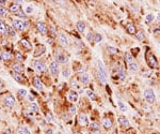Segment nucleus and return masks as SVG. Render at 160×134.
I'll use <instances>...</instances> for the list:
<instances>
[{"label": "nucleus", "instance_id": "1", "mask_svg": "<svg viewBox=\"0 0 160 134\" xmlns=\"http://www.w3.org/2000/svg\"><path fill=\"white\" fill-rule=\"evenodd\" d=\"M143 93H144L145 100H146L149 104L155 103V101H156V97H155V93H154V91H153L152 89H145Z\"/></svg>", "mask_w": 160, "mask_h": 134}, {"label": "nucleus", "instance_id": "2", "mask_svg": "<svg viewBox=\"0 0 160 134\" xmlns=\"http://www.w3.org/2000/svg\"><path fill=\"white\" fill-rule=\"evenodd\" d=\"M49 68H50V73L51 75L53 76V77H57L59 74V66H58V62L57 61H52V62L50 63V66H49Z\"/></svg>", "mask_w": 160, "mask_h": 134}, {"label": "nucleus", "instance_id": "3", "mask_svg": "<svg viewBox=\"0 0 160 134\" xmlns=\"http://www.w3.org/2000/svg\"><path fill=\"white\" fill-rule=\"evenodd\" d=\"M78 121L81 126H88L89 125V119L88 116L85 115L84 113H80L79 116H78Z\"/></svg>", "mask_w": 160, "mask_h": 134}, {"label": "nucleus", "instance_id": "4", "mask_svg": "<svg viewBox=\"0 0 160 134\" xmlns=\"http://www.w3.org/2000/svg\"><path fill=\"white\" fill-rule=\"evenodd\" d=\"M4 103H6V105L8 106V107H13L14 105H15L16 101H15V98H14L13 96H8L6 98V100H4Z\"/></svg>", "mask_w": 160, "mask_h": 134}, {"label": "nucleus", "instance_id": "5", "mask_svg": "<svg viewBox=\"0 0 160 134\" xmlns=\"http://www.w3.org/2000/svg\"><path fill=\"white\" fill-rule=\"evenodd\" d=\"M13 27H14V28H16V29H18V30H20V31H23V30L26 29L24 22L18 21V19H14V21H13Z\"/></svg>", "mask_w": 160, "mask_h": 134}, {"label": "nucleus", "instance_id": "6", "mask_svg": "<svg viewBox=\"0 0 160 134\" xmlns=\"http://www.w3.org/2000/svg\"><path fill=\"white\" fill-rule=\"evenodd\" d=\"M34 68H35V70L38 72H44L46 67H45V64H44V62H42L41 60H36L35 62H34Z\"/></svg>", "mask_w": 160, "mask_h": 134}, {"label": "nucleus", "instance_id": "7", "mask_svg": "<svg viewBox=\"0 0 160 134\" xmlns=\"http://www.w3.org/2000/svg\"><path fill=\"white\" fill-rule=\"evenodd\" d=\"M56 61L58 63H66L68 62V57L63 55V54H58L56 56Z\"/></svg>", "mask_w": 160, "mask_h": 134}, {"label": "nucleus", "instance_id": "8", "mask_svg": "<svg viewBox=\"0 0 160 134\" xmlns=\"http://www.w3.org/2000/svg\"><path fill=\"white\" fill-rule=\"evenodd\" d=\"M36 29H38V32H41L42 34L47 33V27H46V25L44 23H41V22L36 23Z\"/></svg>", "mask_w": 160, "mask_h": 134}, {"label": "nucleus", "instance_id": "9", "mask_svg": "<svg viewBox=\"0 0 160 134\" xmlns=\"http://www.w3.org/2000/svg\"><path fill=\"white\" fill-rule=\"evenodd\" d=\"M147 60H148V64L151 68H156L157 64H158L157 63V60H156V57L153 55V54H151V55L148 56V59H147Z\"/></svg>", "mask_w": 160, "mask_h": 134}, {"label": "nucleus", "instance_id": "10", "mask_svg": "<svg viewBox=\"0 0 160 134\" xmlns=\"http://www.w3.org/2000/svg\"><path fill=\"white\" fill-rule=\"evenodd\" d=\"M59 41L62 44L63 46H68V40L66 38V36L64 33H60L59 34Z\"/></svg>", "mask_w": 160, "mask_h": 134}, {"label": "nucleus", "instance_id": "11", "mask_svg": "<svg viewBox=\"0 0 160 134\" xmlns=\"http://www.w3.org/2000/svg\"><path fill=\"white\" fill-rule=\"evenodd\" d=\"M0 59L1 60H4V61H10L12 59V55L9 53V52H2L1 55H0Z\"/></svg>", "mask_w": 160, "mask_h": 134}, {"label": "nucleus", "instance_id": "12", "mask_svg": "<svg viewBox=\"0 0 160 134\" xmlns=\"http://www.w3.org/2000/svg\"><path fill=\"white\" fill-rule=\"evenodd\" d=\"M67 98L70 102H76V101L78 100V93L76 92V91H70V92L68 93Z\"/></svg>", "mask_w": 160, "mask_h": 134}, {"label": "nucleus", "instance_id": "13", "mask_svg": "<svg viewBox=\"0 0 160 134\" xmlns=\"http://www.w3.org/2000/svg\"><path fill=\"white\" fill-rule=\"evenodd\" d=\"M0 32L3 33V34H8L9 33V27L6 26V25L1 21V19H0Z\"/></svg>", "mask_w": 160, "mask_h": 134}, {"label": "nucleus", "instance_id": "14", "mask_svg": "<svg viewBox=\"0 0 160 134\" xmlns=\"http://www.w3.org/2000/svg\"><path fill=\"white\" fill-rule=\"evenodd\" d=\"M12 75H13V78L15 79L16 82H18V83H24L25 79H24V76L20 75V73H17V72H13L12 73Z\"/></svg>", "mask_w": 160, "mask_h": 134}, {"label": "nucleus", "instance_id": "15", "mask_svg": "<svg viewBox=\"0 0 160 134\" xmlns=\"http://www.w3.org/2000/svg\"><path fill=\"white\" fill-rule=\"evenodd\" d=\"M33 83H34V86H35V88L40 89V90H42V89L44 88L43 83H42V82L40 81V78H38V77H34V79H33Z\"/></svg>", "mask_w": 160, "mask_h": 134}, {"label": "nucleus", "instance_id": "16", "mask_svg": "<svg viewBox=\"0 0 160 134\" xmlns=\"http://www.w3.org/2000/svg\"><path fill=\"white\" fill-rule=\"evenodd\" d=\"M126 29H127V31H128L129 34H136V27H134V25H132L131 23L127 24Z\"/></svg>", "mask_w": 160, "mask_h": 134}, {"label": "nucleus", "instance_id": "17", "mask_svg": "<svg viewBox=\"0 0 160 134\" xmlns=\"http://www.w3.org/2000/svg\"><path fill=\"white\" fill-rule=\"evenodd\" d=\"M97 64H98V71H99L100 73L104 74L105 76H107V77H108V74H107V71H106V69H105V67H104V63H102L100 60H98Z\"/></svg>", "mask_w": 160, "mask_h": 134}, {"label": "nucleus", "instance_id": "18", "mask_svg": "<svg viewBox=\"0 0 160 134\" xmlns=\"http://www.w3.org/2000/svg\"><path fill=\"white\" fill-rule=\"evenodd\" d=\"M119 122L121 123V126L124 127V128H128V127H129V121H128L125 117H123V116H121L119 118Z\"/></svg>", "mask_w": 160, "mask_h": 134}, {"label": "nucleus", "instance_id": "19", "mask_svg": "<svg viewBox=\"0 0 160 134\" xmlns=\"http://www.w3.org/2000/svg\"><path fill=\"white\" fill-rule=\"evenodd\" d=\"M80 82L83 84V85H85V84H88L89 82H90V76H89L88 74H81L80 75Z\"/></svg>", "mask_w": 160, "mask_h": 134}, {"label": "nucleus", "instance_id": "20", "mask_svg": "<svg viewBox=\"0 0 160 134\" xmlns=\"http://www.w3.org/2000/svg\"><path fill=\"white\" fill-rule=\"evenodd\" d=\"M76 27H77V29H78L79 32H84V30H85V24L83 23V22H78L77 25H76Z\"/></svg>", "mask_w": 160, "mask_h": 134}, {"label": "nucleus", "instance_id": "21", "mask_svg": "<svg viewBox=\"0 0 160 134\" xmlns=\"http://www.w3.org/2000/svg\"><path fill=\"white\" fill-rule=\"evenodd\" d=\"M10 11L12 12V13H18L19 11H20V8H19V4H12L11 7H10Z\"/></svg>", "mask_w": 160, "mask_h": 134}, {"label": "nucleus", "instance_id": "22", "mask_svg": "<svg viewBox=\"0 0 160 134\" xmlns=\"http://www.w3.org/2000/svg\"><path fill=\"white\" fill-rule=\"evenodd\" d=\"M104 127L106 129H110L112 127V120L110 118H105L104 119Z\"/></svg>", "mask_w": 160, "mask_h": 134}, {"label": "nucleus", "instance_id": "23", "mask_svg": "<svg viewBox=\"0 0 160 134\" xmlns=\"http://www.w3.org/2000/svg\"><path fill=\"white\" fill-rule=\"evenodd\" d=\"M13 70H14V72H17V73H21L23 70H24V68H23V66H21V64L15 63L13 66Z\"/></svg>", "mask_w": 160, "mask_h": 134}, {"label": "nucleus", "instance_id": "24", "mask_svg": "<svg viewBox=\"0 0 160 134\" xmlns=\"http://www.w3.org/2000/svg\"><path fill=\"white\" fill-rule=\"evenodd\" d=\"M125 59H126V62L128 64H130L131 62H134V57H132V55L130 53H125Z\"/></svg>", "mask_w": 160, "mask_h": 134}, {"label": "nucleus", "instance_id": "25", "mask_svg": "<svg viewBox=\"0 0 160 134\" xmlns=\"http://www.w3.org/2000/svg\"><path fill=\"white\" fill-rule=\"evenodd\" d=\"M129 70L131 72H138L139 71V66L134 61V62H131L129 64Z\"/></svg>", "mask_w": 160, "mask_h": 134}, {"label": "nucleus", "instance_id": "26", "mask_svg": "<svg viewBox=\"0 0 160 134\" xmlns=\"http://www.w3.org/2000/svg\"><path fill=\"white\" fill-rule=\"evenodd\" d=\"M117 76L120 77L121 81H124L125 79V72L123 68H119V71H117Z\"/></svg>", "mask_w": 160, "mask_h": 134}, {"label": "nucleus", "instance_id": "27", "mask_svg": "<svg viewBox=\"0 0 160 134\" xmlns=\"http://www.w3.org/2000/svg\"><path fill=\"white\" fill-rule=\"evenodd\" d=\"M20 43H21V45H23L25 48H27V49H31V47H32V46H31V44L29 43V42L27 41L26 39H23V40H21V41H20Z\"/></svg>", "mask_w": 160, "mask_h": 134}, {"label": "nucleus", "instance_id": "28", "mask_svg": "<svg viewBox=\"0 0 160 134\" xmlns=\"http://www.w3.org/2000/svg\"><path fill=\"white\" fill-rule=\"evenodd\" d=\"M117 107H119V110H120L121 112H126V111H127L126 105H125V104L123 103L122 101H117Z\"/></svg>", "mask_w": 160, "mask_h": 134}, {"label": "nucleus", "instance_id": "29", "mask_svg": "<svg viewBox=\"0 0 160 134\" xmlns=\"http://www.w3.org/2000/svg\"><path fill=\"white\" fill-rule=\"evenodd\" d=\"M36 51L38 52H34V56H40L42 54L45 53V47H44V46H41V47H38Z\"/></svg>", "mask_w": 160, "mask_h": 134}, {"label": "nucleus", "instance_id": "30", "mask_svg": "<svg viewBox=\"0 0 160 134\" xmlns=\"http://www.w3.org/2000/svg\"><path fill=\"white\" fill-rule=\"evenodd\" d=\"M108 53L109 54H111V55H114V54H116L117 53V48H115V47H113V46H108Z\"/></svg>", "mask_w": 160, "mask_h": 134}, {"label": "nucleus", "instance_id": "31", "mask_svg": "<svg viewBox=\"0 0 160 134\" xmlns=\"http://www.w3.org/2000/svg\"><path fill=\"white\" fill-rule=\"evenodd\" d=\"M70 73H72V72H70V69H65V70L62 71V76L63 77H70Z\"/></svg>", "mask_w": 160, "mask_h": 134}, {"label": "nucleus", "instance_id": "32", "mask_svg": "<svg viewBox=\"0 0 160 134\" xmlns=\"http://www.w3.org/2000/svg\"><path fill=\"white\" fill-rule=\"evenodd\" d=\"M18 134H30V131L28 130V128H19Z\"/></svg>", "mask_w": 160, "mask_h": 134}, {"label": "nucleus", "instance_id": "33", "mask_svg": "<svg viewBox=\"0 0 160 134\" xmlns=\"http://www.w3.org/2000/svg\"><path fill=\"white\" fill-rule=\"evenodd\" d=\"M136 37H137L138 40H140V41H143V40H144V34H143V32H142V31L136 32Z\"/></svg>", "mask_w": 160, "mask_h": 134}, {"label": "nucleus", "instance_id": "34", "mask_svg": "<svg viewBox=\"0 0 160 134\" xmlns=\"http://www.w3.org/2000/svg\"><path fill=\"white\" fill-rule=\"evenodd\" d=\"M102 40V34H99V33H95V37H94V42L95 43H99L100 41Z\"/></svg>", "mask_w": 160, "mask_h": 134}, {"label": "nucleus", "instance_id": "35", "mask_svg": "<svg viewBox=\"0 0 160 134\" xmlns=\"http://www.w3.org/2000/svg\"><path fill=\"white\" fill-rule=\"evenodd\" d=\"M87 95H88L89 98H90V99H92V100H95V99H96L95 93L93 92L92 90H88V91H87Z\"/></svg>", "mask_w": 160, "mask_h": 134}, {"label": "nucleus", "instance_id": "36", "mask_svg": "<svg viewBox=\"0 0 160 134\" xmlns=\"http://www.w3.org/2000/svg\"><path fill=\"white\" fill-rule=\"evenodd\" d=\"M9 27V33L11 34L12 37H15L16 36V32H15V29H14L13 26H8Z\"/></svg>", "mask_w": 160, "mask_h": 134}, {"label": "nucleus", "instance_id": "37", "mask_svg": "<svg viewBox=\"0 0 160 134\" xmlns=\"http://www.w3.org/2000/svg\"><path fill=\"white\" fill-rule=\"evenodd\" d=\"M94 37H95V33H92V32H90V33H88V37H87V39H88V41L89 42H94Z\"/></svg>", "mask_w": 160, "mask_h": 134}, {"label": "nucleus", "instance_id": "38", "mask_svg": "<svg viewBox=\"0 0 160 134\" xmlns=\"http://www.w3.org/2000/svg\"><path fill=\"white\" fill-rule=\"evenodd\" d=\"M18 95L20 98H25V97H27V91L25 89H20V90H18Z\"/></svg>", "mask_w": 160, "mask_h": 134}, {"label": "nucleus", "instance_id": "39", "mask_svg": "<svg viewBox=\"0 0 160 134\" xmlns=\"http://www.w3.org/2000/svg\"><path fill=\"white\" fill-rule=\"evenodd\" d=\"M154 19H155L154 14H148V15L146 16V22H147V23H152Z\"/></svg>", "mask_w": 160, "mask_h": 134}, {"label": "nucleus", "instance_id": "40", "mask_svg": "<svg viewBox=\"0 0 160 134\" xmlns=\"http://www.w3.org/2000/svg\"><path fill=\"white\" fill-rule=\"evenodd\" d=\"M90 134H102V131L100 129H92L90 131Z\"/></svg>", "mask_w": 160, "mask_h": 134}, {"label": "nucleus", "instance_id": "41", "mask_svg": "<svg viewBox=\"0 0 160 134\" xmlns=\"http://www.w3.org/2000/svg\"><path fill=\"white\" fill-rule=\"evenodd\" d=\"M46 121L47 122H52V116H51V114H49V113H47L46 114Z\"/></svg>", "mask_w": 160, "mask_h": 134}, {"label": "nucleus", "instance_id": "42", "mask_svg": "<svg viewBox=\"0 0 160 134\" xmlns=\"http://www.w3.org/2000/svg\"><path fill=\"white\" fill-rule=\"evenodd\" d=\"M30 108H31L32 112H38V105H36V104H34V103H32L31 105H30Z\"/></svg>", "mask_w": 160, "mask_h": 134}, {"label": "nucleus", "instance_id": "43", "mask_svg": "<svg viewBox=\"0 0 160 134\" xmlns=\"http://www.w3.org/2000/svg\"><path fill=\"white\" fill-rule=\"evenodd\" d=\"M6 15V10L3 7H0V16H4Z\"/></svg>", "mask_w": 160, "mask_h": 134}, {"label": "nucleus", "instance_id": "44", "mask_svg": "<svg viewBox=\"0 0 160 134\" xmlns=\"http://www.w3.org/2000/svg\"><path fill=\"white\" fill-rule=\"evenodd\" d=\"M15 57H16V59H17L18 61H23V60H24L23 55H21V54H19V53H16V54H15Z\"/></svg>", "mask_w": 160, "mask_h": 134}, {"label": "nucleus", "instance_id": "45", "mask_svg": "<svg viewBox=\"0 0 160 134\" xmlns=\"http://www.w3.org/2000/svg\"><path fill=\"white\" fill-rule=\"evenodd\" d=\"M17 15H18L19 17H20V18H26V13H25V12H23V11H19L18 13H17Z\"/></svg>", "mask_w": 160, "mask_h": 134}, {"label": "nucleus", "instance_id": "46", "mask_svg": "<svg viewBox=\"0 0 160 134\" xmlns=\"http://www.w3.org/2000/svg\"><path fill=\"white\" fill-rule=\"evenodd\" d=\"M32 12H33V8H32V7H30V6L27 7V8H26V13H27V14H31Z\"/></svg>", "mask_w": 160, "mask_h": 134}, {"label": "nucleus", "instance_id": "47", "mask_svg": "<svg viewBox=\"0 0 160 134\" xmlns=\"http://www.w3.org/2000/svg\"><path fill=\"white\" fill-rule=\"evenodd\" d=\"M91 128L92 129H99V125L97 122H92L91 123Z\"/></svg>", "mask_w": 160, "mask_h": 134}, {"label": "nucleus", "instance_id": "48", "mask_svg": "<svg viewBox=\"0 0 160 134\" xmlns=\"http://www.w3.org/2000/svg\"><path fill=\"white\" fill-rule=\"evenodd\" d=\"M70 113L72 114V115L76 113V107H75V106H70Z\"/></svg>", "mask_w": 160, "mask_h": 134}, {"label": "nucleus", "instance_id": "49", "mask_svg": "<svg viewBox=\"0 0 160 134\" xmlns=\"http://www.w3.org/2000/svg\"><path fill=\"white\" fill-rule=\"evenodd\" d=\"M46 134H53V131L51 129H48V130H46Z\"/></svg>", "mask_w": 160, "mask_h": 134}, {"label": "nucleus", "instance_id": "50", "mask_svg": "<svg viewBox=\"0 0 160 134\" xmlns=\"http://www.w3.org/2000/svg\"><path fill=\"white\" fill-rule=\"evenodd\" d=\"M34 99H35V98H34V96H32V95L29 96V100H30L31 102H33V101H34Z\"/></svg>", "mask_w": 160, "mask_h": 134}, {"label": "nucleus", "instance_id": "51", "mask_svg": "<svg viewBox=\"0 0 160 134\" xmlns=\"http://www.w3.org/2000/svg\"><path fill=\"white\" fill-rule=\"evenodd\" d=\"M2 88H3V82H2V79L0 78V90H1Z\"/></svg>", "mask_w": 160, "mask_h": 134}, {"label": "nucleus", "instance_id": "52", "mask_svg": "<svg viewBox=\"0 0 160 134\" xmlns=\"http://www.w3.org/2000/svg\"><path fill=\"white\" fill-rule=\"evenodd\" d=\"M24 24H25V27H26V28H28V27H29V22L28 21H25Z\"/></svg>", "mask_w": 160, "mask_h": 134}, {"label": "nucleus", "instance_id": "53", "mask_svg": "<svg viewBox=\"0 0 160 134\" xmlns=\"http://www.w3.org/2000/svg\"><path fill=\"white\" fill-rule=\"evenodd\" d=\"M151 74H152V72H145L143 75H144V76H146V77H148V75H151Z\"/></svg>", "mask_w": 160, "mask_h": 134}, {"label": "nucleus", "instance_id": "54", "mask_svg": "<svg viewBox=\"0 0 160 134\" xmlns=\"http://www.w3.org/2000/svg\"><path fill=\"white\" fill-rule=\"evenodd\" d=\"M72 87H73V88H76V87H77V83H76V82H73V83H72Z\"/></svg>", "mask_w": 160, "mask_h": 134}, {"label": "nucleus", "instance_id": "55", "mask_svg": "<svg viewBox=\"0 0 160 134\" xmlns=\"http://www.w3.org/2000/svg\"><path fill=\"white\" fill-rule=\"evenodd\" d=\"M16 1H17V4H21V3H23V1H21V0H16Z\"/></svg>", "mask_w": 160, "mask_h": 134}, {"label": "nucleus", "instance_id": "56", "mask_svg": "<svg viewBox=\"0 0 160 134\" xmlns=\"http://www.w3.org/2000/svg\"><path fill=\"white\" fill-rule=\"evenodd\" d=\"M6 2V0H0V3H4Z\"/></svg>", "mask_w": 160, "mask_h": 134}, {"label": "nucleus", "instance_id": "57", "mask_svg": "<svg viewBox=\"0 0 160 134\" xmlns=\"http://www.w3.org/2000/svg\"><path fill=\"white\" fill-rule=\"evenodd\" d=\"M74 134H81V133H80V132H75Z\"/></svg>", "mask_w": 160, "mask_h": 134}, {"label": "nucleus", "instance_id": "58", "mask_svg": "<svg viewBox=\"0 0 160 134\" xmlns=\"http://www.w3.org/2000/svg\"><path fill=\"white\" fill-rule=\"evenodd\" d=\"M158 19H159V21H160V14H159V15H158Z\"/></svg>", "mask_w": 160, "mask_h": 134}, {"label": "nucleus", "instance_id": "59", "mask_svg": "<svg viewBox=\"0 0 160 134\" xmlns=\"http://www.w3.org/2000/svg\"><path fill=\"white\" fill-rule=\"evenodd\" d=\"M159 74H160V70H159Z\"/></svg>", "mask_w": 160, "mask_h": 134}, {"label": "nucleus", "instance_id": "60", "mask_svg": "<svg viewBox=\"0 0 160 134\" xmlns=\"http://www.w3.org/2000/svg\"><path fill=\"white\" fill-rule=\"evenodd\" d=\"M159 3H160V0H159Z\"/></svg>", "mask_w": 160, "mask_h": 134}]
</instances>
